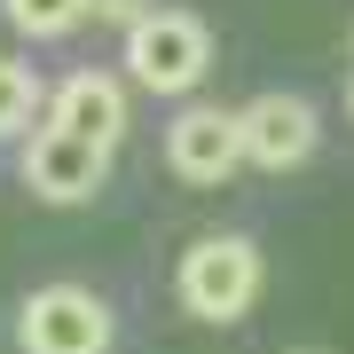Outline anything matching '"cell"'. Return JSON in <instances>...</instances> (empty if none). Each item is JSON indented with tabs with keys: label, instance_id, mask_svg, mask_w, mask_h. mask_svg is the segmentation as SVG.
<instances>
[{
	"label": "cell",
	"instance_id": "obj_1",
	"mask_svg": "<svg viewBox=\"0 0 354 354\" xmlns=\"http://www.w3.org/2000/svg\"><path fill=\"white\" fill-rule=\"evenodd\" d=\"M174 283H181V307H189L197 323H236L244 307L260 299L268 268H260V244L252 236H197L189 252H181Z\"/></svg>",
	"mask_w": 354,
	"mask_h": 354
},
{
	"label": "cell",
	"instance_id": "obj_2",
	"mask_svg": "<svg viewBox=\"0 0 354 354\" xmlns=\"http://www.w3.org/2000/svg\"><path fill=\"white\" fill-rule=\"evenodd\" d=\"M205 64H213V32L181 8H150L127 24V79H142L150 95H189Z\"/></svg>",
	"mask_w": 354,
	"mask_h": 354
},
{
	"label": "cell",
	"instance_id": "obj_3",
	"mask_svg": "<svg viewBox=\"0 0 354 354\" xmlns=\"http://www.w3.org/2000/svg\"><path fill=\"white\" fill-rule=\"evenodd\" d=\"M16 339H24V354H111V307L79 283H48L24 299Z\"/></svg>",
	"mask_w": 354,
	"mask_h": 354
},
{
	"label": "cell",
	"instance_id": "obj_4",
	"mask_svg": "<svg viewBox=\"0 0 354 354\" xmlns=\"http://www.w3.org/2000/svg\"><path fill=\"white\" fill-rule=\"evenodd\" d=\"M102 174H111V142H87V134L55 127V118L24 142V189L39 205H87L102 189Z\"/></svg>",
	"mask_w": 354,
	"mask_h": 354
},
{
	"label": "cell",
	"instance_id": "obj_5",
	"mask_svg": "<svg viewBox=\"0 0 354 354\" xmlns=\"http://www.w3.org/2000/svg\"><path fill=\"white\" fill-rule=\"evenodd\" d=\"M244 158L268 165V174H291V165H307L315 158V142H323V118H315V102L307 95H260V102H244Z\"/></svg>",
	"mask_w": 354,
	"mask_h": 354
},
{
	"label": "cell",
	"instance_id": "obj_6",
	"mask_svg": "<svg viewBox=\"0 0 354 354\" xmlns=\"http://www.w3.org/2000/svg\"><path fill=\"white\" fill-rule=\"evenodd\" d=\"M165 158H174L181 181H197V189H213V181H228L244 158V118L236 111H181L174 127H165Z\"/></svg>",
	"mask_w": 354,
	"mask_h": 354
},
{
	"label": "cell",
	"instance_id": "obj_7",
	"mask_svg": "<svg viewBox=\"0 0 354 354\" xmlns=\"http://www.w3.org/2000/svg\"><path fill=\"white\" fill-rule=\"evenodd\" d=\"M55 127L87 134V142H118L127 134V87L111 71H71L55 87Z\"/></svg>",
	"mask_w": 354,
	"mask_h": 354
},
{
	"label": "cell",
	"instance_id": "obj_8",
	"mask_svg": "<svg viewBox=\"0 0 354 354\" xmlns=\"http://www.w3.org/2000/svg\"><path fill=\"white\" fill-rule=\"evenodd\" d=\"M8 8V24L16 32H32V39H64V32H79L95 16V0H0Z\"/></svg>",
	"mask_w": 354,
	"mask_h": 354
},
{
	"label": "cell",
	"instance_id": "obj_9",
	"mask_svg": "<svg viewBox=\"0 0 354 354\" xmlns=\"http://www.w3.org/2000/svg\"><path fill=\"white\" fill-rule=\"evenodd\" d=\"M32 118H39V79L16 55H0V134H24Z\"/></svg>",
	"mask_w": 354,
	"mask_h": 354
},
{
	"label": "cell",
	"instance_id": "obj_10",
	"mask_svg": "<svg viewBox=\"0 0 354 354\" xmlns=\"http://www.w3.org/2000/svg\"><path fill=\"white\" fill-rule=\"evenodd\" d=\"M291 354H330V346H291Z\"/></svg>",
	"mask_w": 354,
	"mask_h": 354
},
{
	"label": "cell",
	"instance_id": "obj_11",
	"mask_svg": "<svg viewBox=\"0 0 354 354\" xmlns=\"http://www.w3.org/2000/svg\"><path fill=\"white\" fill-rule=\"evenodd\" d=\"M346 111H354V95H346Z\"/></svg>",
	"mask_w": 354,
	"mask_h": 354
}]
</instances>
